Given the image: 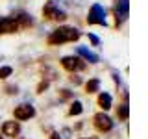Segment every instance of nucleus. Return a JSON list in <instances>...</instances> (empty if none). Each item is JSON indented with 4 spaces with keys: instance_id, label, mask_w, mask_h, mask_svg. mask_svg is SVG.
I'll list each match as a JSON object with an SVG mask.
<instances>
[{
    "instance_id": "4468645a",
    "label": "nucleus",
    "mask_w": 148,
    "mask_h": 139,
    "mask_svg": "<svg viewBox=\"0 0 148 139\" xmlns=\"http://www.w3.org/2000/svg\"><path fill=\"white\" fill-rule=\"evenodd\" d=\"M83 111V106H82V102H72L71 104V109H69V115H80Z\"/></svg>"
},
{
    "instance_id": "4be33fe9",
    "label": "nucleus",
    "mask_w": 148,
    "mask_h": 139,
    "mask_svg": "<svg viewBox=\"0 0 148 139\" xmlns=\"http://www.w3.org/2000/svg\"><path fill=\"white\" fill-rule=\"evenodd\" d=\"M50 139H61V137H59V133H52V136H50Z\"/></svg>"
},
{
    "instance_id": "aec40b11",
    "label": "nucleus",
    "mask_w": 148,
    "mask_h": 139,
    "mask_svg": "<svg viewBox=\"0 0 148 139\" xmlns=\"http://www.w3.org/2000/svg\"><path fill=\"white\" fill-rule=\"evenodd\" d=\"M69 133H71V130H67V128H65L63 132H61V139H69V137H71Z\"/></svg>"
},
{
    "instance_id": "6ab92c4d",
    "label": "nucleus",
    "mask_w": 148,
    "mask_h": 139,
    "mask_svg": "<svg viewBox=\"0 0 148 139\" xmlns=\"http://www.w3.org/2000/svg\"><path fill=\"white\" fill-rule=\"evenodd\" d=\"M89 39H91V43H92V45H98V43H100V39H98V37H96L95 34H89Z\"/></svg>"
},
{
    "instance_id": "9d476101",
    "label": "nucleus",
    "mask_w": 148,
    "mask_h": 139,
    "mask_svg": "<svg viewBox=\"0 0 148 139\" xmlns=\"http://www.w3.org/2000/svg\"><path fill=\"white\" fill-rule=\"evenodd\" d=\"M78 54H80V58H83L85 61H89V63H96V61H98V56H96L95 52H91L89 48H85V46H78Z\"/></svg>"
},
{
    "instance_id": "f03ea898",
    "label": "nucleus",
    "mask_w": 148,
    "mask_h": 139,
    "mask_svg": "<svg viewBox=\"0 0 148 139\" xmlns=\"http://www.w3.org/2000/svg\"><path fill=\"white\" fill-rule=\"evenodd\" d=\"M61 65H63V69H67L71 72L85 69V61L82 58H78V56H65V58H61Z\"/></svg>"
},
{
    "instance_id": "f8f14e48",
    "label": "nucleus",
    "mask_w": 148,
    "mask_h": 139,
    "mask_svg": "<svg viewBox=\"0 0 148 139\" xmlns=\"http://www.w3.org/2000/svg\"><path fill=\"white\" fill-rule=\"evenodd\" d=\"M128 115H130V108H128V104L124 102L122 106H119V109H117V117L120 120H126L128 119Z\"/></svg>"
},
{
    "instance_id": "39448f33",
    "label": "nucleus",
    "mask_w": 148,
    "mask_h": 139,
    "mask_svg": "<svg viewBox=\"0 0 148 139\" xmlns=\"http://www.w3.org/2000/svg\"><path fill=\"white\" fill-rule=\"evenodd\" d=\"M18 22L15 21V17H0V35L4 34H15L18 30Z\"/></svg>"
},
{
    "instance_id": "7ed1b4c3",
    "label": "nucleus",
    "mask_w": 148,
    "mask_h": 139,
    "mask_svg": "<svg viewBox=\"0 0 148 139\" xmlns=\"http://www.w3.org/2000/svg\"><path fill=\"white\" fill-rule=\"evenodd\" d=\"M87 22L89 24H106V9L100 6V4H95L89 11V17H87Z\"/></svg>"
},
{
    "instance_id": "2eb2a0df",
    "label": "nucleus",
    "mask_w": 148,
    "mask_h": 139,
    "mask_svg": "<svg viewBox=\"0 0 148 139\" xmlns=\"http://www.w3.org/2000/svg\"><path fill=\"white\" fill-rule=\"evenodd\" d=\"M8 76H11V67H0V78H8Z\"/></svg>"
},
{
    "instance_id": "1a4fd4ad",
    "label": "nucleus",
    "mask_w": 148,
    "mask_h": 139,
    "mask_svg": "<svg viewBox=\"0 0 148 139\" xmlns=\"http://www.w3.org/2000/svg\"><path fill=\"white\" fill-rule=\"evenodd\" d=\"M128 11H130V2H128V0H119L117 9H115V15H117V24H120V21L128 17Z\"/></svg>"
},
{
    "instance_id": "0eeeda50",
    "label": "nucleus",
    "mask_w": 148,
    "mask_h": 139,
    "mask_svg": "<svg viewBox=\"0 0 148 139\" xmlns=\"http://www.w3.org/2000/svg\"><path fill=\"white\" fill-rule=\"evenodd\" d=\"M15 119L18 120H26V119H32L35 115V109H34V106H30V104H21V106H17L15 108Z\"/></svg>"
},
{
    "instance_id": "f3484780",
    "label": "nucleus",
    "mask_w": 148,
    "mask_h": 139,
    "mask_svg": "<svg viewBox=\"0 0 148 139\" xmlns=\"http://www.w3.org/2000/svg\"><path fill=\"white\" fill-rule=\"evenodd\" d=\"M6 91L9 93V95H17V85H8Z\"/></svg>"
},
{
    "instance_id": "9b49d317",
    "label": "nucleus",
    "mask_w": 148,
    "mask_h": 139,
    "mask_svg": "<svg viewBox=\"0 0 148 139\" xmlns=\"http://www.w3.org/2000/svg\"><path fill=\"white\" fill-rule=\"evenodd\" d=\"M98 106H100L102 109H109L111 108V95H109V93H100Z\"/></svg>"
},
{
    "instance_id": "20e7f679",
    "label": "nucleus",
    "mask_w": 148,
    "mask_h": 139,
    "mask_svg": "<svg viewBox=\"0 0 148 139\" xmlns=\"http://www.w3.org/2000/svg\"><path fill=\"white\" fill-rule=\"evenodd\" d=\"M43 15H45V19H52V21H65V19H67L65 11L58 9V6H56L54 2H46V4H45Z\"/></svg>"
},
{
    "instance_id": "dca6fc26",
    "label": "nucleus",
    "mask_w": 148,
    "mask_h": 139,
    "mask_svg": "<svg viewBox=\"0 0 148 139\" xmlns=\"http://www.w3.org/2000/svg\"><path fill=\"white\" fill-rule=\"evenodd\" d=\"M46 89H48V82H46V80H45V82H41L39 85H37V93H45Z\"/></svg>"
},
{
    "instance_id": "a211bd4d",
    "label": "nucleus",
    "mask_w": 148,
    "mask_h": 139,
    "mask_svg": "<svg viewBox=\"0 0 148 139\" xmlns=\"http://www.w3.org/2000/svg\"><path fill=\"white\" fill-rule=\"evenodd\" d=\"M71 96H72V93L69 89H61V98H71Z\"/></svg>"
},
{
    "instance_id": "423d86ee",
    "label": "nucleus",
    "mask_w": 148,
    "mask_h": 139,
    "mask_svg": "<svg viewBox=\"0 0 148 139\" xmlns=\"http://www.w3.org/2000/svg\"><path fill=\"white\" fill-rule=\"evenodd\" d=\"M95 126L98 132H109L113 128V120H111L106 113H96L95 115Z\"/></svg>"
},
{
    "instance_id": "ddd939ff",
    "label": "nucleus",
    "mask_w": 148,
    "mask_h": 139,
    "mask_svg": "<svg viewBox=\"0 0 148 139\" xmlns=\"http://www.w3.org/2000/svg\"><path fill=\"white\" fill-rule=\"evenodd\" d=\"M98 87H100V80H96V78H92V80H89V82L85 83L87 93H96V91H98Z\"/></svg>"
},
{
    "instance_id": "412c9836",
    "label": "nucleus",
    "mask_w": 148,
    "mask_h": 139,
    "mask_svg": "<svg viewBox=\"0 0 148 139\" xmlns=\"http://www.w3.org/2000/svg\"><path fill=\"white\" fill-rule=\"evenodd\" d=\"M71 80H72L74 83H80V78H78V76H72V78H71Z\"/></svg>"
},
{
    "instance_id": "b1692460",
    "label": "nucleus",
    "mask_w": 148,
    "mask_h": 139,
    "mask_svg": "<svg viewBox=\"0 0 148 139\" xmlns=\"http://www.w3.org/2000/svg\"><path fill=\"white\" fill-rule=\"evenodd\" d=\"M91 139H96V137H91Z\"/></svg>"
},
{
    "instance_id": "f257e3e1",
    "label": "nucleus",
    "mask_w": 148,
    "mask_h": 139,
    "mask_svg": "<svg viewBox=\"0 0 148 139\" xmlns=\"http://www.w3.org/2000/svg\"><path fill=\"white\" fill-rule=\"evenodd\" d=\"M76 39H80V30L71 28V26H61L48 35L50 45H63V43H71V41H76Z\"/></svg>"
},
{
    "instance_id": "6e6552de",
    "label": "nucleus",
    "mask_w": 148,
    "mask_h": 139,
    "mask_svg": "<svg viewBox=\"0 0 148 139\" xmlns=\"http://www.w3.org/2000/svg\"><path fill=\"white\" fill-rule=\"evenodd\" d=\"M2 132H4V136H8V137H17L18 133H21V124H18L17 120H8V122L2 124Z\"/></svg>"
},
{
    "instance_id": "5701e85b",
    "label": "nucleus",
    "mask_w": 148,
    "mask_h": 139,
    "mask_svg": "<svg viewBox=\"0 0 148 139\" xmlns=\"http://www.w3.org/2000/svg\"><path fill=\"white\" fill-rule=\"evenodd\" d=\"M0 139H4V137H2V136H0Z\"/></svg>"
}]
</instances>
